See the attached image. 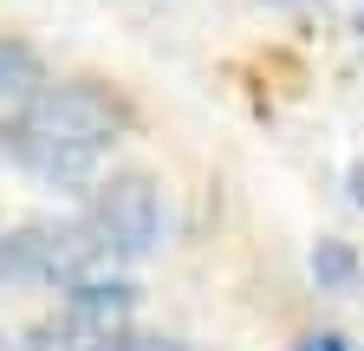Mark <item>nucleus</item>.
<instances>
[{
    "label": "nucleus",
    "instance_id": "6",
    "mask_svg": "<svg viewBox=\"0 0 364 351\" xmlns=\"http://www.w3.org/2000/svg\"><path fill=\"white\" fill-rule=\"evenodd\" d=\"M111 351H196V345H182V338H163V332H136V325H124V332L111 338Z\"/></svg>",
    "mask_w": 364,
    "mask_h": 351
},
{
    "label": "nucleus",
    "instance_id": "10",
    "mask_svg": "<svg viewBox=\"0 0 364 351\" xmlns=\"http://www.w3.org/2000/svg\"><path fill=\"white\" fill-rule=\"evenodd\" d=\"M0 293H7V286H0Z\"/></svg>",
    "mask_w": 364,
    "mask_h": 351
},
{
    "label": "nucleus",
    "instance_id": "7",
    "mask_svg": "<svg viewBox=\"0 0 364 351\" xmlns=\"http://www.w3.org/2000/svg\"><path fill=\"white\" fill-rule=\"evenodd\" d=\"M293 351H351V345H345L338 332H306V338H299Z\"/></svg>",
    "mask_w": 364,
    "mask_h": 351
},
{
    "label": "nucleus",
    "instance_id": "8",
    "mask_svg": "<svg viewBox=\"0 0 364 351\" xmlns=\"http://www.w3.org/2000/svg\"><path fill=\"white\" fill-rule=\"evenodd\" d=\"M345 183H351V202L364 208V163H351V176H345Z\"/></svg>",
    "mask_w": 364,
    "mask_h": 351
},
{
    "label": "nucleus",
    "instance_id": "3",
    "mask_svg": "<svg viewBox=\"0 0 364 351\" xmlns=\"http://www.w3.org/2000/svg\"><path fill=\"white\" fill-rule=\"evenodd\" d=\"M130 306H136V286L124 274H91V280H78L65 293V313H78L85 325H98V332H124Z\"/></svg>",
    "mask_w": 364,
    "mask_h": 351
},
{
    "label": "nucleus",
    "instance_id": "4",
    "mask_svg": "<svg viewBox=\"0 0 364 351\" xmlns=\"http://www.w3.org/2000/svg\"><path fill=\"white\" fill-rule=\"evenodd\" d=\"M46 85V59L26 39H0V104H26Z\"/></svg>",
    "mask_w": 364,
    "mask_h": 351
},
{
    "label": "nucleus",
    "instance_id": "9",
    "mask_svg": "<svg viewBox=\"0 0 364 351\" xmlns=\"http://www.w3.org/2000/svg\"><path fill=\"white\" fill-rule=\"evenodd\" d=\"M0 351H7V332H0Z\"/></svg>",
    "mask_w": 364,
    "mask_h": 351
},
{
    "label": "nucleus",
    "instance_id": "1",
    "mask_svg": "<svg viewBox=\"0 0 364 351\" xmlns=\"http://www.w3.org/2000/svg\"><path fill=\"white\" fill-rule=\"evenodd\" d=\"M124 137V104L91 78L39 85L0 117V156L46 189H98V169Z\"/></svg>",
    "mask_w": 364,
    "mask_h": 351
},
{
    "label": "nucleus",
    "instance_id": "5",
    "mask_svg": "<svg viewBox=\"0 0 364 351\" xmlns=\"http://www.w3.org/2000/svg\"><path fill=\"white\" fill-rule=\"evenodd\" d=\"M312 280L326 286V293H345V286L358 280V254H351V241H318V247H312Z\"/></svg>",
    "mask_w": 364,
    "mask_h": 351
},
{
    "label": "nucleus",
    "instance_id": "2",
    "mask_svg": "<svg viewBox=\"0 0 364 351\" xmlns=\"http://www.w3.org/2000/svg\"><path fill=\"white\" fill-rule=\"evenodd\" d=\"M78 222L91 228V241L105 247V260H144V254H156L163 247V189H156V176H144V169L105 176V183L85 195Z\"/></svg>",
    "mask_w": 364,
    "mask_h": 351
}]
</instances>
